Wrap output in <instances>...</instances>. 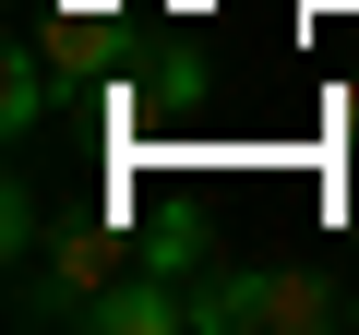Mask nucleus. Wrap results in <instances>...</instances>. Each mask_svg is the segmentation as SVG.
Returning a JSON list of instances; mask_svg holds the SVG:
<instances>
[{"mask_svg":"<svg viewBox=\"0 0 359 335\" xmlns=\"http://www.w3.org/2000/svg\"><path fill=\"white\" fill-rule=\"evenodd\" d=\"M144 252H120V228L108 216H72L60 240H48V287H25V323H84V299L96 287H120Z\"/></svg>","mask_w":359,"mask_h":335,"instance_id":"2","label":"nucleus"},{"mask_svg":"<svg viewBox=\"0 0 359 335\" xmlns=\"http://www.w3.org/2000/svg\"><path fill=\"white\" fill-rule=\"evenodd\" d=\"M335 132H347V156H359V84H347V96H335Z\"/></svg>","mask_w":359,"mask_h":335,"instance_id":"7","label":"nucleus"},{"mask_svg":"<svg viewBox=\"0 0 359 335\" xmlns=\"http://www.w3.org/2000/svg\"><path fill=\"white\" fill-rule=\"evenodd\" d=\"M347 287L323 264H276V275H204L192 287V335H335Z\"/></svg>","mask_w":359,"mask_h":335,"instance_id":"1","label":"nucleus"},{"mask_svg":"<svg viewBox=\"0 0 359 335\" xmlns=\"http://www.w3.org/2000/svg\"><path fill=\"white\" fill-rule=\"evenodd\" d=\"M60 84H72V72H60L48 48H13V72H0V132L25 144V132L48 120V96H60Z\"/></svg>","mask_w":359,"mask_h":335,"instance_id":"4","label":"nucleus"},{"mask_svg":"<svg viewBox=\"0 0 359 335\" xmlns=\"http://www.w3.org/2000/svg\"><path fill=\"white\" fill-rule=\"evenodd\" d=\"M48 60H60L72 84L108 72V60H120V13H60V25H48Z\"/></svg>","mask_w":359,"mask_h":335,"instance_id":"5","label":"nucleus"},{"mask_svg":"<svg viewBox=\"0 0 359 335\" xmlns=\"http://www.w3.org/2000/svg\"><path fill=\"white\" fill-rule=\"evenodd\" d=\"M144 264H156V275H204V216H192V204H168V216L144 228Z\"/></svg>","mask_w":359,"mask_h":335,"instance_id":"6","label":"nucleus"},{"mask_svg":"<svg viewBox=\"0 0 359 335\" xmlns=\"http://www.w3.org/2000/svg\"><path fill=\"white\" fill-rule=\"evenodd\" d=\"M72 335H192V287L156 275V264H132L120 287H96V299H84V323H72Z\"/></svg>","mask_w":359,"mask_h":335,"instance_id":"3","label":"nucleus"},{"mask_svg":"<svg viewBox=\"0 0 359 335\" xmlns=\"http://www.w3.org/2000/svg\"><path fill=\"white\" fill-rule=\"evenodd\" d=\"M347 323H359V287H347Z\"/></svg>","mask_w":359,"mask_h":335,"instance_id":"8","label":"nucleus"}]
</instances>
